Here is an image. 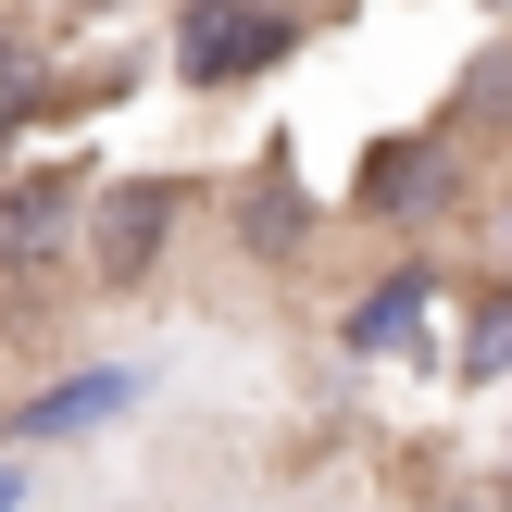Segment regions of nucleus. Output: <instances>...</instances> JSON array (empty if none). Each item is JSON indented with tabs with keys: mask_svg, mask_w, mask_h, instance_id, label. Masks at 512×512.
Wrapping results in <instances>:
<instances>
[{
	"mask_svg": "<svg viewBox=\"0 0 512 512\" xmlns=\"http://www.w3.org/2000/svg\"><path fill=\"white\" fill-rule=\"evenodd\" d=\"M288 50H300V13H288V0H188V13H175V75H188V88L275 75Z\"/></svg>",
	"mask_w": 512,
	"mask_h": 512,
	"instance_id": "obj_1",
	"label": "nucleus"
},
{
	"mask_svg": "<svg viewBox=\"0 0 512 512\" xmlns=\"http://www.w3.org/2000/svg\"><path fill=\"white\" fill-rule=\"evenodd\" d=\"M38 100H50V63H38V50L13 38V25H0V125H25Z\"/></svg>",
	"mask_w": 512,
	"mask_h": 512,
	"instance_id": "obj_9",
	"label": "nucleus"
},
{
	"mask_svg": "<svg viewBox=\"0 0 512 512\" xmlns=\"http://www.w3.org/2000/svg\"><path fill=\"white\" fill-rule=\"evenodd\" d=\"M138 400V363H88V375H50L38 400H13V438H88Z\"/></svg>",
	"mask_w": 512,
	"mask_h": 512,
	"instance_id": "obj_5",
	"label": "nucleus"
},
{
	"mask_svg": "<svg viewBox=\"0 0 512 512\" xmlns=\"http://www.w3.org/2000/svg\"><path fill=\"white\" fill-rule=\"evenodd\" d=\"M175 213H188V188H175V175H113V188H88V213H75L88 275H100V288H150V263H163Z\"/></svg>",
	"mask_w": 512,
	"mask_h": 512,
	"instance_id": "obj_2",
	"label": "nucleus"
},
{
	"mask_svg": "<svg viewBox=\"0 0 512 512\" xmlns=\"http://www.w3.org/2000/svg\"><path fill=\"white\" fill-rule=\"evenodd\" d=\"M75 13H125V0H75Z\"/></svg>",
	"mask_w": 512,
	"mask_h": 512,
	"instance_id": "obj_12",
	"label": "nucleus"
},
{
	"mask_svg": "<svg viewBox=\"0 0 512 512\" xmlns=\"http://www.w3.org/2000/svg\"><path fill=\"white\" fill-rule=\"evenodd\" d=\"M300 238H313L300 150H288V138H263V163H250V188H238V250H250V263H300Z\"/></svg>",
	"mask_w": 512,
	"mask_h": 512,
	"instance_id": "obj_4",
	"label": "nucleus"
},
{
	"mask_svg": "<svg viewBox=\"0 0 512 512\" xmlns=\"http://www.w3.org/2000/svg\"><path fill=\"white\" fill-rule=\"evenodd\" d=\"M75 213H88V163H25V175H0V275L50 263V250L75 238Z\"/></svg>",
	"mask_w": 512,
	"mask_h": 512,
	"instance_id": "obj_3",
	"label": "nucleus"
},
{
	"mask_svg": "<svg viewBox=\"0 0 512 512\" xmlns=\"http://www.w3.org/2000/svg\"><path fill=\"white\" fill-rule=\"evenodd\" d=\"M425 300H438V263H400L375 300H350V363H388V350L425 325Z\"/></svg>",
	"mask_w": 512,
	"mask_h": 512,
	"instance_id": "obj_7",
	"label": "nucleus"
},
{
	"mask_svg": "<svg viewBox=\"0 0 512 512\" xmlns=\"http://www.w3.org/2000/svg\"><path fill=\"white\" fill-rule=\"evenodd\" d=\"M475 125H512V38L475 50V75H463V100H450V125H438V138H475Z\"/></svg>",
	"mask_w": 512,
	"mask_h": 512,
	"instance_id": "obj_8",
	"label": "nucleus"
},
{
	"mask_svg": "<svg viewBox=\"0 0 512 512\" xmlns=\"http://www.w3.org/2000/svg\"><path fill=\"white\" fill-rule=\"evenodd\" d=\"M13 500H25V463H0V512H13Z\"/></svg>",
	"mask_w": 512,
	"mask_h": 512,
	"instance_id": "obj_11",
	"label": "nucleus"
},
{
	"mask_svg": "<svg viewBox=\"0 0 512 512\" xmlns=\"http://www.w3.org/2000/svg\"><path fill=\"white\" fill-rule=\"evenodd\" d=\"M463 375H512V300H488V313H475V338H463Z\"/></svg>",
	"mask_w": 512,
	"mask_h": 512,
	"instance_id": "obj_10",
	"label": "nucleus"
},
{
	"mask_svg": "<svg viewBox=\"0 0 512 512\" xmlns=\"http://www.w3.org/2000/svg\"><path fill=\"white\" fill-rule=\"evenodd\" d=\"M0 150H13V125H0Z\"/></svg>",
	"mask_w": 512,
	"mask_h": 512,
	"instance_id": "obj_13",
	"label": "nucleus"
},
{
	"mask_svg": "<svg viewBox=\"0 0 512 512\" xmlns=\"http://www.w3.org/2000/svg\"><path fill=\"white\" fill-rule=\"evenodd\" d=\"M463 188V163H450V138H388L375 150V175H363V213H438V200Z\"/></svg>",
	"mask_w": 512,
	"mask_h": 512,
	"instance_id": "obj_6",
	"label": "nucleus"
}]
</instances>
